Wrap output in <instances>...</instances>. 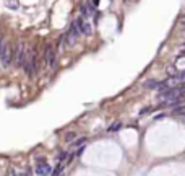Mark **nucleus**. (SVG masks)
Segmentation results:
<instances>
[{"mask_svg": "<svg viewBox=\"0 0 185 176\" xmlns=\"http://www.w3.org/2000/svg\"><path fill=\"white\" fill-rule=\"evenodd\" d=\"M84 142H86V139L83 137V139H78V140H76V142H73V145H75V147H78V145H83Z\"/></svg>", "mask_w": 185, "mask_h": 176, "instance_id": "nucleus-14", "label": "nucleus"}, {"mask_svg": "<svg viewBox=\"0 0 185 176\" xmlns=\"http://www.w3.org/2000/svg\"><path fill=\"white\" fill-rule=\"evenodd\" d=\"M26 44L25 42H18L17 49H15V67H23V62H25L26 57Z\"/></svg>", "mask_w": 185, "mask_h": 176, "instance_id": "nucleus-1", "label": "nucleus"}, {"mask_svg": "<svg viewBox=\"0 0 185 176\" xmlns=\"http://www.w3.org/2000/svg\"><path fill=\"white\" fill-rule=\"evenodd\" d=\"M120 127H122V124H120L119 121H115V122H112L109 126V132H115V130H119Z\"/></svg>", "mask_w": 185, "mask_h": 176, "instance_id": "nucleus-9", "label": "nucleus"}, {"mask_svg": "<svg viewBox=\"0 0 185 176\" xmlns=\"http://www.w3.org/2000/svg\"><path fill=\"white\" fill-rule=\"evenodd\" d=\"M92 13V8L89 5H86V3H83L81 5V15L83 17H88V15H91Z\"/></svg>", "mask_w": 185, "mask_h": 176, "instance_id": "nucleus-8", "label": "nucleus"}, {"mask_svg": "<svg viewBox=\"0 0 185 176\" xmlns=\"http://www.w3.org/2000/svg\"><path fill=\"white\" fill-rule=\"evenodd\" d=\"M174 113L180 114V116H185V103H183V105H180L179 108H174Z\"/></svg>", "mask_w": 185, "mask_h": 176, "instance_id": "nucleus-10", "label": "nucleus"}, {"mask_svg": "<svg viewBox=\"0 0 185 176\" xmlns=\"http://www.w3.org/2000/svg\"><path fill=\"white\" fill-rule=\"evenodd\" d=\"M177 80H179V83H185V72L177 75Z\"/></svg>", "mask_w": 185, "mask_h": 176, "instance_id": "nucleus-13", "label": "nucleus"}, {"mask_svg": "<svg viewBox=\"0 0 185 176\" xmlns=\"http://www.w3.org/2000/svg\"><path fill=\"white\" fill-rule=\"evenodd\" d=\"M46 61H47L49 69H54L55 67V52H54V47H52L50 44L46 47Z\"/></svg>", "mask_w": 185, "mask_h": 176, "instance_id": "nucleus-4", "label": "nucleus"}, {"mask_svg": "<svg viewBox=\"0 0 185 176\" xmlns=\"http://www.w3.org/2000/svg\"><path fill=\"white\" fill-rule=\"evenodd\" d=\"M144 86H146V88H154V90H161V82L148 80V82H144Z\"/></svg>", "mask_w": 185, "mask_h": 176, "instance_id": "nucleus-7", "label": "nucleus"}, {"mask_svg": "<svg viewBox=\"0 0 185 176\" xmlns=\"http://www.w3.org/2000/svg\"><path fill=\"white\" fill-rule=\"evenodd\" d=\"M80 31H81L83 34L89 36V34H92V25H91V23H88V21H81V25H80Z\"/></svg>", "mask_w": 185, "mask_h": 176, "instance_id": "nucleus-6", "label": "nucleus"}, {"mask_svg": "<svg viewBox=\"0 0 185 176\" xmlns=\"http://www.w3.org/2000/svg\"><path fill=\"white\" fill-rule=\"evenodd\" d=\"M36 173L38 174H50L52 173V166L47 165V163H44V162H41L38 165V168H36Z\"/></svg>", "mask_w": 185, "mask_h": 176, "instance_id": "nucleus-5", "label": "nucleus"}, {"mask_svg": "<svg viewBox=\"0 0 185 176\" xmlns=\"http://www.w3.org/2000/svg\"><path fill=\"white\" fill-rule=\"evenodd\" d=\"M80 28L76 26V23H73V25L70 26V30H68V33L65 34V38H67V44L68 46H73V44H76V41H78V38H80Z\"/></svg>", "mask_w": 185, "mask_h": 176, "instance_id": "nucleus-3", "label": "nucleus"}, {"mask_svg": "<svg viewBox=\"0 0 185 176\" xmlns=\"http://www.w3.org/2000/svg\"><path fill=\"white\" fill-rule=\"evenodd\" d=\"M11 57H13V47L11 44H3V49H2V54H0V62H2L3 67H8L11 64Z\"/></svg>", "mask_w": 185, "mask_h": 176, "instance_id": "nucleus-2", "label": "nucleus"}, {"mask_svg": "<svg viewBox=\"0 0 185 176\" xmlns=\"http://www.w3.org/2000/svg\"><path fill=\"white\" fill-rule=\"evenodd\" d=\"M7 5H8L10 8H18V2H17V0H7Z\"/></svg>", "mask_w": 185, "mask_h": 176, "instance_id": "nucleus-11", "label": "nucleus"}, {"mask_svg": "<svg viewBox=\"0 0 185 176\" xmlns=\"http://www.w3.org/2000/svg\"><path fill=\"white\" fill-rule=\"evenodd\" d=\"M92 3H94V7H96V5L99 3V0H92Z\"/></svg>", "mask_w": 185, "mask_h": 176, "instance_id": "nucleus-15", "label": "nucleus"}, {"mask_svg": "<svg viewBox=\"0 0 185 176\" xmlns=\"http://www.w3.org/2000/svg\"><path fill=\"white\" fill-rule=\"evenodd\" d=\"M75 137H76V135H75V132H68V134L65 135V140H67V142H71Z\"/></svg>", "mask_w": 185, "mask_h": 176, "instance_id": "nucleus-12", "label": "nucleus"}]
</instances>
